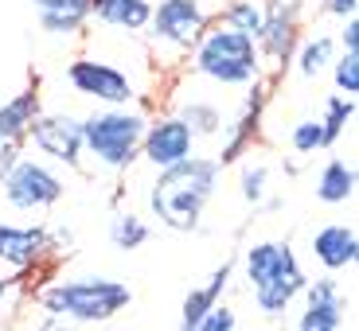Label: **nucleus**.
I'll return each instance as SVG.
<instances>
[{
    "label": "nucleus",
    "mask_w": 359,
    "mask_h": 331,
    "mask_svg": "<svg viewBox=\"0 0 359 331\" xmlns=\"http://www.w3.org/2000/svg\"><path fill=\"white\" fill-rule=\"evenodd\" d=\"M67 78L79 94L86 98H98V101H109V106H126L133 98V86L121 71H114L109 63H98V59H79V63L67 66Z\"/></svg>",
    "instance_id": "6e6552de"
},
{
    "label": "nucleus",
    "mask_w": 359,
    "mask_h": 331,
    "mask_svg": "<svg viewBox=\"0 0 359 331\" xmlns=\"http://www.w3.org/2000/svg\"><path fill=\"white\" fill-rule=\"evenodd\" d=\"M340 43H344V51L359 55V24H355V16H348V24H344V31H340Z\"/></svg>",
    "instance_id": "c756f323"
},
{
    "label": "nucleus",
    "mask_w": 359,
    "mask_h": 331,
    "mask_svg": "<svg viewBox=\"0 0 359 331\" xmlns=\"http://www.w3.org/2000/svg\"><path fill=\"white\" fill-rule=\"evenodd\" d=\"M109 242L117 246V250H137V246L149 242V223L137 215H114V223H109Z\"/></svg>",
    "instance_id": "aec40b11"
},
{
    "label": "nucleus",
    "mask_w": 359,
    "mask_h": 331,
    "mask_svg": "<svg viewBox=\"0 0 359 331\" xmlns=\"http://www.w3.org/2000/svg\"><path fill=\"white\" fill-rule=\"evenodd\" d=\"M293 27H297V0H269V12H262V31L258 43L266 55L285 59L293 47Z\"/></svg>",
    "instance_id": "ddd939ff"
},
{
    "label": "nucleus",
    "mask_w": 359,
    "mask_h": 331,
    "mask_svg": "<svg viewBox=\"0 0 359 331\" xmlns=\"http://www.w3.org/2000/svg\"><path fill=\"white\" fill-rule=\"evenodd\" d=\"M226 277H231V265H223L215 277L207 281L203 288H191L188 300H184V316H180V331H196V323L203 320V312L211 304H219V293L226 288Z\"/></svg>",
    "instance_id": "f3484780"
},
{
    "label": "nucleus",
    "mask_w": 359,
    "mask_h": 331,
    "mask_svg": "<svg viewBox=\"0 0 359 331\" xmlns=\"http://www.w3.org/2000/svg\"><path fill=\"white\" fill-rule=\"evenodd\" d=\"M344 328V296L336 281H313L305 285V312H301V331H340Z\"/></svg>",
    "instance_id": "9b49d317"
},
{
    "label": "nucleus",
    "mask_w": 359,
    "mask_h": 331,
    "mask_svg": "<svg viewBox=\"0 0 359 331\" xmlns=\"http://www.w3.org/2000/svg\"><path fill=\"white\" fill-rule=\"evenodd\" d=\"M133 300L129 285L109 277H82V281H63L39 293V304L55 320H74V323H102L114 320L121 308Z\"/></svg>",
    "instance_id": "f03ea898"
},
{
    "label": "nucleus",
    "mask_w": 359,
    "mask_h": 331,
    "mask_svg": "<svg viewBox=\"0 0 359 331\" xmlns=\"http://www.w3.org/2000/svg\"><path fill=\"white\" fill-rule=\"evenodd\" d=\"M27 136L36 141V148H43L47 156L63 160L67 168H79V153H82V121L67 113H36Z\"/></svg>",
    "instance_id": "0eeeda50"
},
{
    "label": "nucleus",
    "mask_w": 359,
    "mask_h": 331,
    "mask_svg": "<svg viewBox=\"0 0 359 331\" xmlns=\"http://www.w3.org/2000/svg\"><path fill=\"white\" fill-rule=\"evenodd\" d=\"M351 113H355V101H351V98H328V106H324V117H320L328 144H332L336 136L344 133V125L351 121Z\"/></svg>",
    "instance_id": "5701e85b"
},
{
    "label": "nucleus",
    "mask_w": 359,
    "mask_h": 331,
    "mask_svg": "<svg viewBox=\"0 0 359 331\" xmlns=\"http://www.w3.org/2000/svg\"><path fill=\"white\" fill-rule=\"evenodd\" d=\"M355 4H359V0H324V12H328V16L348 20V16H355Z\"/></svg>",
    "instance_id": "7c9ffc66"
},
{
    "label": "nucleus",
    "mask_w": 359,
    "mask_h": 331,
    "mask_svg": "<svg viewBox=\"0 0 359 331\" xmlns=\"http://www.w3.org/2000/svg\"><path fill=\"white\" fill-rule=\"evenodd\" d=\"M336 86H340V94H359V55L355 51H348L336 63Z\"/></svg>",
    "instance_id": "a878e982"
},
{
    "label": "nucleus",
    "mask_w": 359,
    "mask_h": 331,
    "mask_svg": "<svg viewBox=\"0 0 359 331\" xmlns=\"http://www.w3.org/2000/svg\"><path fill=\"white\" fill-rule=\"evenodd\" d=\"M196 331H234V312L223 304H211L203 312V320L196 323Z\"/></svg>",
    "instance_id": "cd10ccee"
},
{
    "label": "nucleus",
    "mask_w": 359,
    "mask_h": 331,
    "mask_svg": "<svg viewBox=\"0 0 359 331\" xmlns=\"http://www.w3.org/2000/svg\"><path fill=\"white\" fill-rule=\"evenodd\" d=\"M0 183H4V199H8L12 206H20V211L51 206L55 199L63 195V179L51 176V171L36 160H16L12 171L0 179Z\"/></svg>",
    "instance_id": "423d86ee"
},
{
    "label": "nucleus",
    "mask_w": 359,
    "mask_h": 331,
    "mask_svg": "<svg viewBox=\"0 0 359 331\" xmlns=\"http://www.w3.org/2000/svg\"><path fill=\"white\" fill-rule=\"evenodd\" d=\"M293 148L301 156H309V153H320V148H328V136H324V125L316 121V117H309V121H301V125H293Z\"/></svg>",
    "instance_id": "b1692460"
},
{
    "label": "nucleus",
    "mask_w": 359,
    "mask_h": 331,
    "mask_svg": "<svg viewBox=\"0 0 359 331\" xmlns=\"http://www.w3.org/2000/svg\"><path fill=\"white\" fill-rule=\"evenodd\" d=\"M196 71L207 78L223 82V86H246L258 78V51L254 39L234 31V27H219L199 36V51H196Z\"/></svg>",
    "instance_id": "20e7f679"
},
{
    "label": "nucleus",
    "mask_w": 359,
    "mask_h": 331,
    "mask_svg": "<svg viewBox=\"0 0 359 331\" xmlns=\"http://www.w3.org/2000/svg\"><path fill=\"white\" fill-rule=\"evenodd\" d=\"M144 129H149V121L141 113H129V109L94 113L82 121V148H90L106 168H126L141 148Z\"/></svg>",
    "instance_id": "39448f33"
},
{
    "label": "nucleus",
    "mask_w": 359,
    "mask_h": 331,
    "mask_svg": "<svg viewBox=\"0 0 359 331\" xmlns=\"http://www.w3.org/2000/svg\"><path fill=\"white\" fill-rule=\"evenodd\" d=\"M39 113V94L36 90H24V94H16V98L8 101V106L0 109V136H24L27 125H32V117Z\"/></svg>",
    "instance_id": "6ab92c4d"
},
{
    "label": "nucleus",
    "mask_w": 359,
    "mask_h": 331,
    "mask_svg": "<svg viewBox=\"0 0 359 331\" xmlns=\"http://www.w3.org/2000/svg\"><path fill=\"white\" fill-rule=\"evenodd\" d=\"M266 183H269L266 168H246L243 171V199L246 203H262L266 199Z\"/></svg>",
    "instance_id": "bb28decb"
},
{
    "label": "nucleus",
    "mask_w": 359,
    "mask_h": 331,
    "mask_svg": "<svg viewBox=\"0 0 359 331\" xmlns=\"http://www.w3.org/2000/svg\"><path fill=\"white\" fill-rule=\"evenodd\" d=\"M39 27L51 36H74L94 16V0H36Z\"/></svg>",
    "instance_id": "4468645a"
},
{
    "label": "nucleus",
    "mask_w": 359,
    "mask_h": 331,
    "mask_svg": "<svg viewBox=\"0 0 359 331\" xmlns=\"http://www.w3.org/2000/svg\"><path fill=\"white\" fill-rule=\"evenodd\" d=\"M191 129L180 121V117H168V121H156V125L144 129V160L156 164V168H168V164H180L184 156H191Z\"/></svg>",
    "instance_id": "9d476101"
},
{
    "label": "nucleus",
    "mask_w": 359,
    "mask_h": 331,
    "mask_svg": "<svg viewBox=\"0 0 359 331\" xmlns=\"http://www.w3.org/2000/svg\"><path fill=\"white\" fill-rule=\"evenodd\" d=\"M226 27H234V31H243V36L258 39V31H262V8L254 4V0H238V4H231V8H226Z\"/></svg>",
    "instance_id": "4be33fe9"
},
{
    "label": "nucleus",
    "mask_w": 359,
    "mask_h": 331,
    "mask_svg": "<svg viewBox=\"0 0 359 331\" xmlns=\"http://www.w3.org/2000/svg\"><path fill=\"white\" fill-rule=\"evenodd\" d=\"M313 253L324 269H344V265H355L359 258V238L351 226H324L316 230L313 238Z\"/></svg>",
    "instance_id": "2eb2a0df"
},
{
    "label": "nucleus",
    "mask_w": 359,
    "mask_h": 331,
    "mask_svg": "<svg viewBox=\"0 0 359 331\" xmlns=\"http://www.w3.org/2000/svg\"><path fill=\"white\" fill-rule=\"evenodd\" d=\"M149 24H153L156 39L191 47V43H199V36H203L207 16H203V8H199V0H164L161 8L149 16Z\"/></svg>",
    "instance_id": "1a4fd4ad"
},
{
    "label": "nucleus",
    "mask_w": 359,
    "mask_h": 331,
    "mask_svg": "<svg viewBox=\"0 0 359 331\" xmlns=\"http://www.w3.org/2000/svg\"><path fill=\"white\" fill-rule=\"evenodd\" d=\"M47 250H55L47 230H39V226H8V223H0V261H4V265L27 269V265H36Z\"/></svg>",
    "instance_id": "f8f14e48"
},
{
    "label": "nucleus",
    "mask_w": 359,
    "mask_h": 331,
    "mask_svg": "<svg viewBox=\"0 0 359 331\" xmlns=\"http://www.w3.org/2000/svg\"><path fill=\"white\" fill-rule=\"evenodd\" d=\"M4 293H8V281H4V273H0V300H4Z\"/></svg>",
    "instance_id": "2f4dec72"
},
{
    "label": "nucleus",
    "mask_w": 359,
    "mask_h": 331,
    "mask_svg": "<svg viewBox=\"0 0 359 331\" xmlns=\"http://www.w3.org/2000/svg\"><path fill=\"white\" fill-rule=\"evenodd\" d=\"M219 168H223L219 160H199V156H184L180 164L161 168L153 191H149L153 215L172 230H196L207 199L215 195Z\"/></svg>",
    "instance_id": "f257e3e1"
},
{
    "label": "nucleus",
    "mask_w": 359,
    "mask_h": 331,
    "mask_svg": "<svg viewBox=\"0 0 359 331\" xmlns=\"http://www.w3.org/2000/svg\"><path fill=\"white\" fill-rule=\"evenodd\" d=\"M180 121L191 129V136H211L219 133V125H223V113H219L215 106H203V101H191L184 113H180Z\"/></svg>",
    "instance_id": "412c9836"
},
{
    "label": "nucleus",
    "mask_w": 359,
    "mask_h": 331,
    "mask_svg": "<svg viewBox=\"0 0 359 331\" xmlns=\"http://www.w3.org/2000/svg\"><path fill=\"white\" fill-rule=\"evenodd\" d=\"M328 63H332V39L320 36V39H313V43H305V51H301V74H305V78H316Z\"/></svg>",
    "instance_id": "393cba45"
},
{
    "label": "nucleus",
    "mask_w": 359,
    "mask_h": 331,
    "mask_svg": "<svg viewBox=\"0 0 359 331\" xmlns=\"http://www.w3.org/2000/svg\"><path fill=\"white\" fill-rule=\"evenodd\" d=\"M16 160H20V141L16 136H0V179L8 176Z\"/></svg>",
    "instance_id": "c85d7f7f"
},
{
    "label": "nucleus",
    "mask_w": 359,
    "mask_h": 331,
    "mask_svg": "<svg viewBox=\"0 0 359 331\" xmlns=\"http://www.w3.org/2000/svg\"><path fill=\"white\" fill-rule=\"evenodd\" d=\"M246 273L254 281V300L262 312L278 316L293 304V296L305 293V273L297 265L293 250L285 242H262L246 253Z\"/></svg>",
    "instance_id": "7ed1b4c3"
},
{
    "label": "nucleus",
    "mask_w": 359,
    "mask_h": 331,
    "mask_svg": "<svg viewBox=\"0 0 359 331\" xmlns=\"http://www.w3.org/2000/svg\"><path fill=\"white\" fill-rule=\"evenodd\" d=\"M351 195H355V168L344 160H328L320 179H316V199H324V203H348Z\"/></svg>",
    "instance_id": "a211bd4d"
},
{
    "label": "nucleus",
    "mask_w": 359,
    "mask_h": 331,
    "mask_svg": "<svg viewBox=\"0 0 359 331\" xmlns=\"http://www.w3.org/2000/svg\"><path fill=\"white\" fill-rule=\"evenodd\" d=\"M94 16L109 27H126V31H141L153 16L149 0H94Z\"/></svg>",
    "instance_id": "dca6fc26"
}]
</instances>
